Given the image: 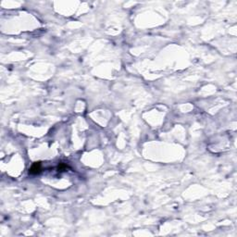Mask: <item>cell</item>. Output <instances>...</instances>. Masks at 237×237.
I'll list each match as a JSON object with an SVG mask.
<instances>
[{"instance_id": "cell-1", "label": "cell", "mask_w": 237, "mask_h": 237, "mask_svg": "<svg viewBox=\"0 0 237 237\" xmlns=\"http://www.w3.org/2000/svg\"><path fill=\"white\" fill-rule=\"evenodd\" d=\"M41 171V164L40 162H35L31 168L30 169V173L31 174H36V173H39V171Z\"/></svg>"}]
</instances>
